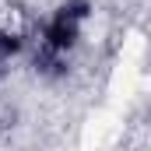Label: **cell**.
Wrapping results in <instances>:
<instances>
[{
	"instance_id": "6da1fadb",
	"label": "cell",
	"mask_w": 151,
	"mask_h": 151,
	"mask_svg": "<svg viewBox=\"0 0 151 151\" xmlns=\"http://www.w3.org/2000/svg\"><path fill=\"white\" fill-rule=\"evenodd\" d=\"M88 18V0H67L56 7V14L49 18L46 25V35H42V46H46V56H63L70 53L81 39V25Z\"/></svg>"
},
{
	"instance_id": "7a4b0ae2",
	"label": "cell",
	"mask_w": 151,
	"mask_h": 151,
	"mask_svg": "<svg viewBox=\"0 0 151 151\" xmlns=\"http://www.w3.org/2000/svg\"><path fill=\"white\" fill-rule=\"evenodd\" d=\"M18 49H21V39L14 35V32H4L0 28V63H7L11 56H18Z\"/></svg>"
}]
</instances>
